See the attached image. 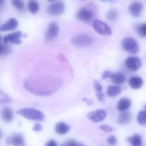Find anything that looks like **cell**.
I'll return each instance as SVG.
<instances>
[{"mask_svg":"<svg viewBox=\"0 0 146 146\" xmlns=\"http://www.w3.org/2000/svg\"><path fill=\"white\" fill-rule=\"evenodd\" d=\"M0 101H1V103H7L11 102V99L5 94L1 93V100Z\"/></svg>","mask_w":146,"mask_h":146,"instance_id":"obj_30","label":"cell"},{"mask_svg":"<svg viewBox=\"0 0 146 146\" xmlns=\"http://www.w3.org/2000/svg\"><path fill=\"white\" fill-rule=\"evenodd\" d=\"M127 141L132 146H142V138L140 135L134 134L133 135L127 138Z\"/></svg>","mask_w":146,"mask_h":146,"instance_id":"obj_21","label":"cell"},{"mask_svg":"<svg viewBox=\"0 0 146 146\" xmlns=\"http://www.w3.org/2000/svg\"><path fill=\"white\" fill-rule=\"evenodd\" d=\"M106 111L105 110L100 109L88 113L87 117L94 122L98 123L104 121L106 118Z\"/></svg>","mask_w":146,"mask_h":146,"instance_id":"obj_10","label":"cell"},{"mask_svg":"<svg viewBox=\"0 0 146 146\" xmlns=\"http://www.w3.org/2000/svg\"><path fill=\"white\" fill-rule=\"evenodd\" d=\"M136 30L141 37H146V23L136 26Z\"/></svg>","mask_w":146,"mask_h":146,"instance_id":"obj_26","label":"cell"},{"mask_svg":"<svg viewBox=\"0 0 146 146\" xmlns=\"http://www.w3.org/2000/svg\"><path fill=\"white\" fill-rule=\"evenodd\" d=\"M142 62L140 58L136 56H129L125 61V65L128 68L133 72H136L142 66Z\"/></svg>","mask_w":146,"mask_h":146,"instance_id":"obj_7","label":"cell"},{"mask_svg":"<svg viewBox=\"0 0 146 146\" xmlns=\"http://www.w3.org/2000/svg\"><path fill=\"white\" fill-rule=\"evenodd\" d=\"M19 115L28 120L41 121L44 120L45 117L42 111L32 108H24L16 111Z\"/></svg>","mask_w":146,"mask_h":146,"instance_id":"obj_2","label":"cell"},{"mask_svg":"<svg viewBox=\"0 0 146 146\" xmlns=\"http://www.w3.org/2000/svg\"><path fill=\"white\" fill-rule=\"evenodd\" d=\"M83 101L85 102L89 105H91L93 104V101L92 100L87 99V98H85L83 99Z\"/></svg>","mask_w":146,"mask_h":146,"instance_id":"obj_38","label":"cell"},{"mask_svg":"<svg viewBox=\"0 0 146 146\" xmlns=\"http://www.w3.org/2000/svg\"><path fill=\"white\" fill-rule=\"evenodd\" d=\"M100 129L104 132H106V133H109L111 132L113 130L112 127L106 125H101L100 127Z\"/></svg>","mask_w":146,"mask_h":146,"instance_id":"obj_34","label":"cell"},{"mask_svg":"<svg viewBox=\"0 0 146 146\" xmlns=\"http://www.w3.org/2000/svg\"><path fill=\"white\" fill-rule=\"evenodd\" d=\"M12 3L15 8L19 11L24 9V4L22 0H12Z\"/></svg>","mask_w":146,"mask_h":146,"instance_id":"obj_27","label":"cell"},{"mask_svg":"<svg viewBox=\"0 0 146 146\" xmlns=\"http://www.w3.org/2000/svg\"><path fill=\"white\" fill-rule=\"evenodd\" d=\"M76 17L79 20L85 22H90L94 17L92 10L87 7H83L77 12Z\"/></svg>","mask_w":146,"mask_h":146,"instance_id":"obj_6","label":"cell"},{"mask_svg":"<svg viewBox=\"0 0 146 146\" xmlns=\"http://www.w3.org/2000/svg\"><path fill=\"white\" fill-rule=\"evenodd\" d=\"M133 119V115L129 111H125L120 114L118 118V123L121 125L129 124Z\"/></svg>","mask_w":146,"mask_h":146,"instance_id":"obj_16","label":"cell"},{"mask_svg":"<svg viewBox=\"0 0 146 146\" xmlns=\"http://www.w3.org/2000/svg\"><path fill=\"white\" fill-rule=\"evenodd\" d=\"M42 129H43V127H42V125L39 123H36L33 126V130L35 132H38L41 131L42 130Z\"/></svg>","mask_w":146,"mask_h":146,"instance_id":"obj_36","label":"cell"},{"mask_svg":"<svg viewBox=\"0 0 146 146\" xmlns=\"http://www.w3.org/2000/svg\"><path fill=\"white\" fill-rule=\"evenodd\" d=\"M65 145L66 146H85L82 144L78 143L73 140L68 141L67 142H66Z\"/></svg>","mask_w":146,"mask_h":146,"instance_id":"obj_31","label":"cell"},{"mask_svg":"<svg viewBox=\"0 0 146 146\" xmlns=\"http://www.w3.org/2000/svg\"><path fill=\"white\" fill-rule=\"evenodd\" d=\"M137 121L139 124L141 125L146 124V105L144 107V110L141 111L137 116Z\"/></svg>","mask_w":146,"mask_h":146,"instance_id":"obj_24","label":"cell"},{"mask_svg":"<svg viewBox=\"0 0 146 146\" xmlns=\"http://www.w3.org/2000/svg\"><path fill=\"white\" fill-rule=\"evenodd\" d=\"M144 8V5L139 1L133 3L129 7V11L130 14L133 17H139L140 15Z\"/></svg>","mask_w":146,"mask_h":146,"instance_id":"obj_13","label":"cell"},{"mask_svg":"<svg viewBox=\"0 0 146 146\" xmlns=\"http://www.w3.org/2000/svg\"><path fill=\"white\" fill-rule=\"evenodd\" d=\"M22 36V33L20 31L15 32L5 35L3 38V42L4 44L8 43L19 44L21 43L20 38Z\"/></svg>","mask_w":146,"mask_h":146,"instance_id":"obj_8","label":"cell"},{"mask_svg":"<svg viewBox=\"0 0 146 146\" xmlns=\"http://www.w3.org/2000/svg\"><path fill=\"white\" fill-rule=\"evenodd\" d=\"M59 26L55 22H51L45 34V39L50 41L55 38L59 34Z\"/></svg>","mask_w":146,"mask_h":146,"instance_id":"obj_9","label":"cell"},{"mask_svg":"<svg viewBox=\"0 0 146 146\" xmlns=\"http://www.w3.org/2000/svg\"><path fill=\"white\" fill-rule=\"evenodd\" d=\"M122 45L124 50L132 54H136L139 50L138 42L133 38H125L122 41Z\"/></svg>","mask_w":146,"mask_h":146,"instance_id":"obj_4","label":"cell"},{"mask_svg":"<svg viewBox=\"0 0 146 146\" xmlns=\"http://www.w3.org/2000/svg\"><path fill=\"white\" fill-rule=\"evenodd\" d=\"M71 42L73 45L78 47H88L91 46L94 42L93 38L87 34L81 33L74 36Z\"/></svg>","mask_w":146,"mask_h":146,"instance_id":"obj_3","label":"cell"},{"mask_svg":"<svg viewBox=\"0 0 146 146\" xmlns=\"http://www.w3.org/2000/svg\"><path fill=\"white\" fill-rule=\"evenodd\" d=\"M47 1H55V0H47Z\"/></svg>","mask_w":146,"mask_h":146,"instance_id":"obj_39","label":"cell"},{"mask_svg":"<svg viewBox=\"0 0 146 146\" xmlns=\"http://www.w3.org/2000/svg\"><path fill=\"white\" fill-rule=\"evenodd\" d=\"M107 142L110 145H114L117 143V139L115 136L111 135L107 139Z\"/></svg>","mask_w":146,"mask_h":146,"instance_id":"obj_32","label":"cell"},{"mask_svg":"<svg viewBox=\"0 0 146 146\" xmlns=\"http://www.w3.org/2000/svg\"><path fill=\"white\" fill-rule=\"evenodd\" d=\"M65 6L62 2H57L52 3L47 8L48 13L51 15H58L61 14L65 10Z\"/></svg>","mask_w":146,"mask_h":146,"instance_id":"obj_11","label":"cell"},{"mask_svg":"<svg viewBox=\"0 0 146 146\" xmlns=\"http://www.w3.org/2000/svg\"><path fill=\"white\" fill-rule=\"evenodd\" d=\"M45 146H58V145L57 143L55 140L51 139L46 143Z\"/></svg>","mask_w":146,"mask_h":146,"instance_id":"obj_37","label":"cell"},{"mask_svg":"<svg viewBox=\"0 0 146 146\" xmlns=\"http://www.w3.org/2000/svg\"><path fill=\"white\" fill-rule=\"evenodd\" d=\"M127 79L126 75L121 72L113 74L111 78L112 82L117 85H122L126 82Z\"/></svg>","mask_w":146,"mask_h":146,"instance_id":"obj_17","label":"cell"},{"mask_svg":"<svg viewBox=\"0 0 146 146\" xmlns=\"http://www.w3.org/2000/svg\"><path fill=\"white\" fill-rule=\"evenodd\" d=\"M94 30L99 34L103 36H110L112 34L111 28L106 23L99 20L95 19L92 24Z\"/></svg>","mask_w":146,"mask_h":146,"instance_id":"obj_5","label":"cell"},{"mask_svg":"<svg viewBox=\"0 0 146 146\" xmlns=\"http://www.w3.org/2000/svg\"><path fill=\"white\" fill-rule=\"evenodd\" d=\"M81 1H85V0H81Z\"/></svg>","mask_w":146,"mask_h":146,"instance_id":"obj_42","label":"cell"},{"mask_svg":"<svg viewBox=\"0 0 146 146\" xmlns=\"http://www.w3.org/2000/svg\"><path fill=\"white\" fill-rule=\"evenodd\" d=\"M101 1H108V0H101Z\"/></svg>","mask_w":146,"mask_h":146,"instance_id":"obj_40","label":"cell"},{"mask_svg":"<svg viewBox=\"0 0 146 146\" xmlns=\"http://www.w3.org/2000/svg\"><path fill=\"white\" fill-rule=\"evenodd\" d=\"M28 9L31 13L35 14L39 10V4L36 0H29L28 3Z\"/></svg>","mask_w":146,"mask_h":146,"instance_id":"obj_23","label":"cell"},{"mask_svg":"<svg viewBox=\"0 0 146 146\" xmlns=\"http://www.w3.org/2000/svg\"><path fill=\"white\" fill-rule=\"evenodd\" d=\"M131 105L132 101L131 100L128 98H123L118 101L117 104V109L119 111L123 112L129 109Z\"/></svg>","mask_w":146,"mask_h":146,"instance_id":"obj_15","label":"cell"},{"mask_svg":"<svg viewBox=\"0 0 146 146\" xmlns=\"http://www.w3.org/2000/svg\"><path fill=\"white\" fill-rule=\"evenodd\" d=\"M118 14L117 11L114 9H111L108 11L106 15L107 19L110 21H114L118 18Z\"/></svg>","mask_w":146,"mask_h":146,"instance_id":"obj_25","label":"cell"},{"mask_svg":"<svg viewBox=\"0 0 146 146\" xmlns=\"http://www.w3.org/2000/svg\"><path fill=\"white\" fill-rule=\"evenodd\" d=\"M19 26L18 20L15 18H11L6 23L1 26V31L6 32L15 30Z\"/></svg>","mask_w":146,"mask_h":146,"instance_id":"obj_14","label":"cell"},{"mask_svg":"<svg viewBox=\"0 0 146 146\" xmlns=\"http://www.w3.org/2000/svg\"><path fill=\"white\" fill-rule=\"evenodd\" d=\"M70 127L65 123L61 122L56 125L55 127L56 133L59 135H65L70 130Z\"/></svg>","mask_w":146,"mask_h":146,"instance_id":"obj_18","label":"cell"},{"mask_svg":"<svg viewBox=\"0 0 146 146\" xmlns=\"http://www.w3.org/2000/svg\"><path fill=\"white\" fill-rule=\"evenodd\" d=\"M12 51L11 48L6 44H1V51H0V55L1 56H4L10 54Z\"/></svg>","mask_w":146,"mask_h":146,"instance_id":"obj_28","label":"cell"},{"mask_svg":"<svg viewBox=\"0 0 146 146\" xmlns=\"http://www.w3.org/2000/svg\"><path fill=\"white\" fill-rule=\"evenodd\" d=\"M129 84L133 89H139L143 86V79L139 76H133L129 79Z\"/></svg>","mask_w":146,"mask_h":146,"instance_id":"obj_20","label":"cell"},{"mask_svg":"<svg viewBox=\"0 0 146 146\" xmlns=\"http://www.w3.org/2000/svg\"><path fill=\"white\" fill-rule=\"evenodd\" d=\"M1 117L3 120L6 122H11L13 118V113L10 108L5 107L1 110Z\"/></svg>","mask_w":146,"mask_h":146,"instance_id":"obj_19","label":"cell"},{"mask_svg":"<svg viewBox=\"0 0 146 146\" xmlns=\"http://www.w3.org/2000/svg\"><path fill=\"white\" fill-rule=\"evenodd\" d=\"M113 73L110 71H105L103 73L102 75V78L103 79H106L108 78L111 79V76Z\"/></svg>","mask_w":146,"mask_h":146,"instance_id":"obj_33","label":"cell"},{"mask_svg":"<svg viewBox=\"0 0 146 146\" xmlns=\"http://www.w3.org/2000/svg\"><path fill=\"white\" fill-rule=\"evenodd\" d=\"M122 89L121 87L118 86H108L106 93L109 97H116L121 92Z\"/></svg>","mask_w":146,"mask_h":146,"instance_id":"obj_22","label":"cell"},{"mask_svg":"<svg viewBox=\"0 0 146 146\" xmlns=\"http://www.w3.org/2000/svg\"><path fill=\"white\" fill-rule=\"evenodd\" d=\"M6 143L8 145L13 146H23L25 145L24 139L21 135L15 133L7 139Z\"/></svg>","mask_w":146,"mask_h":146,"instance_id":"obj_12","label":"cell"},{"mask_svg":"<svg viewBox=\"0 0 146 146\" xmlns=\"http://www.w3.org/2000/svg\"><path fill=\"white\" fill-rule=\"evenodd\" d=\"M51 82L46 81H39L37 80L27 79L24 82L26 89L30 92L40 96H47L51 94L55 89L51 88Z\"/></svg>","mask_w":146,"mask_h":146,"instance_id":"obj_1","label":"cell"},{"mask_svg":"<svg viewBox=\"0 0 146 146\" xmlns=\"http://www.w3.org/2000/svg\"><path fill=\"white\" fill-rule=\"evenodd\" d=\"M61 146H66L65 145V144H64V145H62Z\"/></svg>","mask_w":146,"mask_h":146,"instance_id":"obj_41","label":"cell"},{"mask_svg":"<svg viewBox=\"0 0 146 146\" xmlns=\"http://www.w3.org/2000/svg\"><path fill=\"white\" fill-rule=\"evenodd\" d=\"M97 97L99 101L103 102L105 100V96L102 92H97Z\"/></svg>","mask_w":146,"mask_h":146,"instance_id":"obj_35","label":"cell"},{"mask_svg":"<svg viewBox=\"0 0 146 146\" xmlns=\"http://www.w3.org/2000/svg\"><path fill=\"white\" fill-rule=\"evenodd\" d=\"M93 85L96 92H102L103 86L98 80H95L93 81Z\"/></svg>","mask_w":146,"mask_h":146,"instance_id":"obj_29","label":"cell"}]
</instances>
